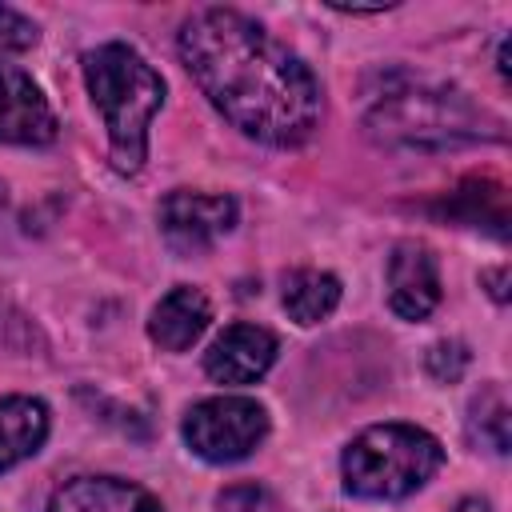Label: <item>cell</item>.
I'll list each match as a JSON object with an SVG mask.
<instances>
[{
	"label": "cell",
	"instance_id": "cell-16",
	"mask_svg": "<svg viewBox=\"0 0 512 512\" xmlns=\"http://www.w3.org/2000/svg\"><path fill=\"white\" fill-rule=\"evenodd\" d=\"M32 44H36V24H32L24 12L0 4V56L28 52Z\"/></svg>",
	"mask_w": 512,
	"mask_h": 512
},
{
	"label": "cell",
	"instance_id": "cell-3",
	"mask_svg": "<svg viewBox=\"0 0 512 512\" xmlns=\"http://www.w3.org/2000/svg\"><path fill=\"white\" fill-rule=\"evenodd\" d=\"M364 124L376 140L404 148H456L488 136L480 128L484 116L460 92L428 84L420 76L412 80L404 72L380 76V88L368 92Z\"/></svg>",
	"mask_w": 512,
	"mask_h": 512
},
{
	"label": "cell",
	"instance_id": "cell-17",
	"mask_svg": "<svg viewBox=\"0 0 512 512\" xmlns=\"http://www.w3.org/2000/svg\"><path fill=\"white\" fill-rule=\"evenodd\" d=\"M464 368H468V348H464V344H456V340L432 344V352H428V376H432V380L456 384V380L464 376Z\"/></svg>",
	"mask_w": 512,
	"mask_h": 512
},
{
	"label": "cell",
	"instance_id": "cell-18",
	"mask_svg": "<svg viewBox=\"0 0 512 512\" xmlns=\"http://www.w3.org/2000/svg\"><path fill=\"white\" fill-rule=\"evenodd\" d=\"M216 508L220 512H272V496L260 484H236L220 492Z\"/></svg>",
	"mask_w": 512,
	"mask_h": 512
},
{
	"label": "cell",
	"instance_id": "cell-2",
	"mask_svg": "<svg viewBox=\"0 0 512 512\" xmlns=\"http://www.w3.org/2000/svg\"><path fill=\"white\" fill-rule=\"evenodd\" d=\"M84 80L96 108L104 112L112 168L140 172L148 156V124L164 104L160 72L128 44H100L84 56Z\"/></svg>",
	"mask_w": 512,
	"mask_h": 512
},
{
	"label": "cell",
	"instance_id": "cell-12",
	"mask_svg": "<svg viewBox=\"0 0 512 512\" xmlns=\"http://www.w3.org/2000/svg\"><path fill=\"white\" fill-rule=\"evenodd\" d=\"M48 436V408L32 396L0 400V472L28 460Z\"/></svg>",
	"mask_w": 512,
	"mask_h": 512
},
{
	"label": "cell",
	"instance_id": "cell-13",
	"mask_svg": "<svg viewBox=\"0 0 512 512\" xmlns=\"http://www.w3.org/2000/svg\"><path fill=\"white\" fill-rule=\"evenodd\" d=\"M444 212L464 220V224L492 228L500 240L508 236V196H504V188L496 180H468V184H460L444 200Z\"/></svg>",
	"mask_w": 512,
	"mask_h": 512
},
{
	"label": "cell",
	"instance_id": "cell-1",
	"mask_svg": "<svg viewBox=\"0 0 512 512\" xmlns=\"http://www.w3.org/2000/svg\"><path fill=\"white\" fill-rule=\"evenodd\" d=\"M180 56L200 92L252 140L292 148L320 124L308 64L236 8H200L180 28Z\"/></svg>",
	"mask_w": 512,
	"mask_h": 512
},
{
	"label": "cell",
	"instance_id": "cell-9",
	"mask_svg": "<svg viewBox=\"0 0 512 512\" xmlns=\"http://www.w3.org/2000/svg\"><path fill=\"white\" fill-rule=\"evenodd\" d=\"M272 360H276V336L268 328L232 324L204 352V372L216 384H252L272 368Z\"/></svg>",
	"mask_w": 512,
	"mask_h": 512
},
{
	"label": "cell",
	"instance_id": "cell-10",
	"mask_svg": "<svg viewBox=\"0 0 512 512\" xmlns=\"http://www.w3.org/2000/svg\"><path fill=\"white\" fill-rule=\"evenodd\" d=\"M48 512H160V504L116 476H76L64 488H56Z\"/></svg>",
	"mask_w": 512,
	"mask_h": 512
},
{
	"label": "cell",
	"instance_id": "cell-8",
	"mask_svg": "<svg viewBox=\"0 0 512 512\" xmlns=\"http://www.w3.org/2000/svg\"><path fill=\"white\" fill-rule=\"evenodd\" d=\"M388 304L404 320H424L440 304V268L424 244L404 240L392 248V256H388Z\"/></svg>",
	"mask_w": 512,
	"mask_h": 512
},
{
	"label": "cell",
	"instance_id": "cell-15",
	"mask_svg": "<svg viewBox=\"0 0 512 512\" xmlns=\"http://www.w3.org/2000/svg\"><path fill=\"white\" fill-rule=\"evenodd\" d=\"M472 440L488 444L500 456L508 452V400L500 396V388H488L472 400Z\"/></svg>",
	"mask_w": 512,
	"mask_h": 512
},
{
	"label": "cell",
	"instance_id": "cell-14",
	"mask_svg": "<svg viewBox=\"0 0 512 512\" xmlns=\"http://www.w3.org/2000/svg\"><path fill=\"white\" fill-rule=\"evenodd\" d=\"M340 304V280L332 272L300 268L284 280V308L296 324H316Z\"/></svg>",
	"mask_w": 512,
	"mask_h": 512
},
{
	"label": "cell",
	"instance_id": "cell-7",
	"mask_svg": "<svg viewBox=\"0 0 512 512\" xmlns=\"http://www.w3.org/2000/svg\"><path fill=\"white\" fill-rule=\"evenodd\" d=\"M56 140V116L40 92V84L0 64V144H48Z\"/></svg>",
	"mask_w": 512,
	"mask_h": 512
},
{
	"label": "cell",
	"instance_id": "cell-4",
	"mask_svg": "<svg viewBox=\"0 0 512 512\" xmlns=\"http://www.w3.org/2000/svg\"><path fill=\"white\" fill-rule=\"evenodd\" d=\"M444 460L436 436L412 424H376L344 452V488L364 500H400L416 492Z\"/></svg>",
	"mask_w": 512,
	"mask_h": 512
},
{
	"label": "cell",
	"instance_id": "cell-6",
	"mask_svg": "<svg viewBox=\"0 0 512 512\" xmlns=\"http://www.w3.org/2000/svg\"><path fill=\"white\" fill-rule=\"evenodd\" d=\"M236 224L232 196H208V192H168L160 204V232L180 256L208 252L228 228Z\"/></svg>",
	"mask_w": 512,
	"mask_h": 512
},
{
	"label": "cell",
	"instance_id": "cell-19",
	"mask_svg": "<svg viewBox=\"0 0 512 512\" xmlns=\"http://www.w3.org/2000/svg\"><path fill=\"white\" fill-rule=\"evenodd\" d=\"M452 512H488V504L484 500H460Z\"/></svg>",
	"mask_w": 512,
	"mask_h": 512
},
{
	"label": "cell",
	"instance_id": "cell-5",
	"mask_svg": "<svg viewBox=\"0 0 512 512\" xmlns=\"http://www.w3.org/2000/svg\"><path fill=\"white\" fill-rule=\"evenodd\" d=\"M268 436V412L248 396H212L184 416V440L212 464L244 460Z\"/></svg>",
	"mask_w": 512,
	"mask_h": 512
},
{
	"label": "cell",
	"instance_id": "cell-11",
	"mask_svg": "<svg viewBox=\"0 0 512 512\" xmlns=\"http://www.w3.org/2000/svg\"><path fill=\"white\" fill-rule=\"evenodd\" d=\"M208 320H212V308L200 288H172L156 304V312L148 320V336L168 352H184L208 328Z\"/></svg>",
	"mask_w": 512,
	"mask_h": 512
}]
</instances>
